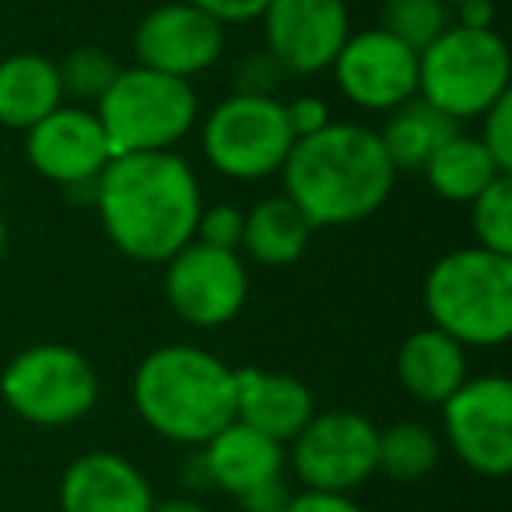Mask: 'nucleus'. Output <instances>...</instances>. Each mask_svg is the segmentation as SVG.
Returning <instances> with one entry per match:
<instances>
[{
  "instance_id": "1",
  "label": "nucleus",
  "mask_w": 512,
  "mask_h": 512,
  "mask_svg": "<svg viewBox=\"0 0 512 512\" xmlns=\"http://www.w3.org/2000/svg\"><path fill=\"white\" fill-rule=\"evenodd\" d=\"M95 207L113 246L141 264L172 260L204 211L197 176L176 151L116 155L95 183Z\"/></svg>"
},
{
  "instance_id": "2",
  "label": "nucleus",
  "mask_w": 512,
  "mask_h": 512,
  "mask_svg": "<svg viewBox=\"0 0 512 512\" xmlns=\"http://www.w3.org/2000/svg\"><path fill=\"white\" fill-rule=\"evenodd\" d=\"M281 176L285 197L302 207L313 228H327L376 214L390 197L397 169L379 134L355 123H327L292 144Z\"/></svg>"
},
{
  "instance_id": "3",
  "label": "nucleus",
  "mask_w": 512,
  "mask_h": 512,
  "mask_svg": "<svg viewBox=\"0 0 512 512\" xmlns=\"http://www.w3.org/2000/svg\"><path fill=\"white\" fill-rule=\"evenodd\" d=\"M130 393L151 432L186 446H204L235 421V369L190 344L151 351L137 365Z\"/></svg>"
},
{
  "instance_id": "4",
  "label": "nucleus",
  "mask_w": 512,
  "mask_h": 512,
  "mask_svg": "<svg viewBox=\"0 0 512 512\" xmlns=\"http://www.w3.org/2000/svg\"><path fill=\"white\" fill-rule=\"evenodd\" d=\"M432 327L463 348H498L512 334V256L470 246L439 256L425 278Z\"/></svg>"
},
{
  "instance_id": "5",
  "label": "nucleus",
  "mask_w": 512,
  "mask_h": 512,
  "mask_svg": "<svg viewBox=\"0 0 512 512\" xmlns=\"http://www.w3.org/2000/svg\"><path fill=\"white\" fill-rule=\"evenodd\" d=\"M509 50L495 29L449 25L418 53V95L446 116L474 120L509 95Z\"/></svg>"
},
{
  "instance_id": "6",
  "label": "nucleus",
  "mask_w": 512,
  "mask_h": 512,
  "mask_svg": "<svg viewBox=\"0 0 512 512\" xmlns=\"http://www.w3.org/2000/svg\"><path fill=\"white\" fill-rule=\"evenodd\" d=\"M99 123L116 155L172 151L197 120L190 81L148 67H127L99 99Z\"/></svg>"
},
{
  "instance_id": "7",
  "label": "nucleus",
  "mask_w": 512,
  "mask_h": 512,
  "mask_svg": "<svg viewBox=\"0 0 512 512\" xmlns=\"http://www.w3.org/2000/svg\"><path fill=\"white\" fill-rule=\"evenodd\" d=\"M0 397L18 418L60 428L92 411L99 400V379L81 351L67 344H36L11 358L0 376Z\"/></svg>"
},
{
  "instance_id": "8",
  "label": "nucleus",
  "mask_w": 512,
  "mask_h": 512,
  "mask_svg": "<svg viewBox=\"0 0 512 512\" xmlns=\"http://www.w3.org/2000/svg\"><path fill=\"white\" fill-rule=\"evenodd\" d=\"M295 134L288 127L285 102L274 95H228L204 123V155L228 179H264L281 172Z\"/></svg>"
},
{
  "instance_id": "9",
  "label": "nucleus",
  "mask_w": 512,
  "mask_h": 512,
  "mask_svg": "<svg viewBox=\"0 0 512 512\" xmlns=\"http://www.w3.org/2000/svg\"><path fill=\"white\" fill-rule=\"evenodd\" d=\"M292 442V467L309 491L348 495L376 474L379 428L355 411L313 414Z\"/></svg>"
},
{
  "instance_id": "10",
  "label": "nucleus",
  "mask_w": 512,
  "mask_h": 512,
  "mask_svg": "<svg viewBox=\"0 0 512 512\" xmlns=\"http://www.w3.org/2000/svg\"><path fill=\"white\" fill-rule=\"evenodd\" d=\"M249 278L232 249L186 242L165 260V299L190 327H221L246 306Z\"/></svg>"
},
{
  "instance_id": "11",
  "label": "nucleus",
  "mask_w": 512,
  "mask_h": 512,
  "mask_svg": "<svg viewBox=\"0 0 512 512\" xmlns=\"http://www.w3.org/2000/svg\"><path fill=\"white\" fill-rule=\"evenodd\" d=\"M25 155L32 169L67 193H85L95 204V183L113 162V148L99 116L88 109L57 106L50 116L25 130Z\"/></svg>"
},
{
  "instance_id": "12",
  "label": "nucleus",
  "mask_w": 512,
  "mask_h": 512,
  "mask_svg": "<svg viewBox=\"0 0 512 512\" xmlns=\"http://www.w3.org/2000/svg\"><path fill=\"white\" fill-rule=\"evenodd\" d=\"M446 435L456 456L484 477H502L512 467V386L502 376L467 379L442 404Z\"/></svg>"
},
{
  "instance_id": "13",
  "label": "nucleus",
  "mask_w": 512,
  "mask_h": 512,
  "mask_svg": "<svg viewBox=\"0 0 512 512\" xmlns=\"http://www.w3.org/2000/svg\"><path fill=\"white\" fill-rule=\"evenodd\" d=\"M330 71L341 92L362 109H397L418 95V53L386 29L344 39Z\"/></svg>"
},
{
  "instance_id": "14",
  "label": "nucleus",
  "mask_w": 512,
  "mask_h": 512,
  "mask_svg": "<svg viewBox=\"0 0 512 512\" xmlns=\"http://www.w3.org/2000/svg\"><path fill=\"white\" fill-rule=\"evenodd\" d=\"M260 18L267 53L285 74L327 71L351 36L344 0H271Z\"/></svg>"
},
{
  "instance_id": "15",
  "label": "nucleus",
  "mask_w": 512,
  "mask_h": 512,
  "mask_svg": "<svg viewBox=\"0 0 512 512\" xmlns=\"http://www.w3.org/2000/svg\"><path fill=\"white\" fill-rule=\"evenodd\" d=\"M221 50H225L221 22L207 15V11L186 4V0L148 11L134 32L137 67L186 81L193 74L207 71L221 57Z\"/></svg>"
},
{
  "instance_id": "16",
  "label": "nucleus",
  "mask_w": 512,
  "mask_h": 512,
  "mask_svg": "<svg viewBox=\"0 0 512 512\" xmlns=\"http://www.w3.org/2000/svg\"><path fill=\"white\" fill-rule=\"evenodd\" d=\"M155 495L130 460L109 449L85 453L64 470L60 512H151Z\"/></svg>"
},
{
  "instance_id": "17",
  "label": "nucleus",
  "mask_w": 512,
  "mask_h": 512,
  "mask_svg": "<svg viewBox=\"0 0 512 512\" xmlns=\"http://www.w3.org/2000/svg\"><path fill=\"white\" fill-rule=\"evenodd\" d=\"M316 414L313 393L295 376L267 369H235V421L274 442H292Z\"/></svg>"
},
{
  "instance_id": "18",
  "label": "nucleus",
  "mask_w": 512,
  "mask_h": 512,
  "mask_svg": "<svg viewBox=\"0 0 512 512\" xmlns=\"http://www.w3.org/2000/svg\"><path fill=\"white\" fill-rule=\"evenodd\" d=\"M204 474L207 481H214L221 491L228 495H246L249 488L264 481H274L281 477V467H285V449L281 442L267 439L256 428L242 425V421H232V425L221 428L214 439L204 442Z\"/></svg>"
},
{
  "instance_id": "19",
  "label": "nucleus",
  "mask_w": 512,
  "mask_h": 512,
  "mask_svg": "<svg viewBox=\"0 0 512 512\" xmlns=\"http://www.w3.org/2000/svg\"><path fill=\"white\" fill-rule=\"evenodd\" d=\"M397 376L414 400L442 407L467 383L463 344H456L453 337L435 327L414 330L397 351Z\"/></svg>"
},
{
  "instance_id": "20",
  "label": "nucleus",
  "mask_w": 512,
  "mask_h": 512,
  "mask_svg": "<svg viewBox=\"0 0 512 512\" xmlns=\"http://www.w3.org/2000/svg\"><path fill=\"white\" fill-rule=\"evenodd\" d=\"M64 99L60 71L50 57L15 53L0 60V123L11 130L36 127Z\"/></svg>"
},
{
  "instance_id": "21",
  "label": "nucleus",
  "mask_w": 512,
  "mask_h": 512,
  "mask_svg": "<svg viewBox=\"0 0 512 512\" xmlns=\"http://www.w3.org/2000/svg\"><path fill=\"white\" fill-rule=\"evenodd\" d=\"M313 221L302 214V207L292 197H267L246 211L239 246L264 267H285L295 264L309 246Z\"/></svg>"
},
{
  "instance_id": "22",
  "label": "nucleus",
  "mask_w": 512,
  "mask_h": 512,
  "mask_svg": "<svg viewBox=\"0 0 512 512\" xmlns=\"http://www.w3.org/2000/svg\"><path fill=\"white\" fill-rule=\"evenodd\" d=\"M390 123L379 134L386 148V158L397 172H425L428 158L442 148L456 130V120L446 116L442 109H435L432 102L425 99H407L404 106L390 109Z\"/></svg>"
},
{
  "instance_id": "23",
  "label": "nucleus",
  "mask_w": 512,
  "mask_h": 512,
  "mask_svg": "<svg viewBox=\"0 0 512 512\" xmlns=\"http://www.w3.org/2000/svg\"><path fill=\"white\" fill-rule=\"evenodd\" d=\"M425 176L432 183V190L442 200H453V204H470L481 190H488L498 176H505L498 169V162L488 155L477 137L453 134L425 165Z\"/></svg>"
},
{
  "instance_id": "24",
  "label": "nucleus",
  "mask_w": 512,
  "mask_h": 512,
  "mask_svg": "<svg viewBox=\"0 0 512 512\" xmlns=\"http://www.w3.org/2000/svg\"><path fill=\"white\" fill-rule=\"evenodd\" d=\"M435 463H439V439L421 421H397L379 432L376 470H383L390 481H421L428 470H435Z\"/></svg>"
},
{
  "instance_id": "25",
  "label": "nucleus",
  "mask_w": 512,
  "mask_h": 512,
  "mask_svg": "<svg viewBox=\"0 0 512 512\" xmlns=\"http://www.w3.org/2000/svg\"><path fill=\"white\" fill-rule=\"evenodd\" d=\"M379 29H386L414 53H421L449 29V8L442 0H386Z\"/></svg>"
},
{
  "instance_id": "26",
  "label": "nucleus",
  "mask_w": 512,
  "mask_h": 512,
  "mask_svg": "<svg viewBox=\"0 0 512 512\" xmlns=\"http://www.w3.org/2000/svg\"><path fill=\"white\" fill-rule=\"evenodd\" d=\"M470 225L481 249L498 256H512V179L498 176L488 190L470 200Z\"/></svg>"
},
{
  "instance_id": "27",
  "label": "nucleus",
  "mask_w": 512,
  "mask_h": 512,
  "mask_svg": "<svg viewBox=\"0 0 512 512\" xmlns=\"http://www.w3.org/2000/svg\"><path fill=\"white\" fill-rule=\"evenodd\" d=\"M57 71H60L64 92L78 95V99L99 102L102 95H106V88L116 81L120 67H116V60L109 57L106 50H99V46H81V50L67 53L64 64H57Z\"/></svg>"
},
{
  "instance_id": "28",
  "label": "nucleus",
  "mask_w": 512,
  "mask_h": 512,
  "mask_svg": "<svg viewBox=\"0 0 512 512\" xmlns=\"http://www.w3.org/2000/svg\"><path fill=\"white\" fill-rule=\"evenodd\" d=\"M242 225H246V214L232 204H214L207 211H200L197 218V232L193 239L204 242V246H214V249H239L242 242Z\"/></svg>"
},
{
  "instance_id": "29",
  "label": "nucleus",
  "mask_w": 512,
  "mask_h": 512,
  "mask_svg": "<svg viewBox=\"0 0 512 512\" xmlns=\"http://www.w3.org/2000/svg\"><path fill=\"white\" fill-rule=\"evenodd\" d=\"M481 120H484V134L477 141L488 148V155L498 162V169L509 172L512 169V95H502L495 106L484 109Z\"/></svg>"
},
{
  "instance_id": "30",
  "label": "nucleus",
  "mask_w": 512,
  "mask_h": 512,
  "mask_svg": "<svg viewBox=\"0 0 512 512\" xmlns=\"http://www.w3.org/2000/svg\"><path fill=\"white\" fill-rule=\"evenodd\" d=\"M281 67L278 60L271 57V53H264V57H246L239 67V92L242 95H274V85H278L281 78Z\"/></svg>"
},
{
  "instance_id": "31",
  "label": "nucleus",
  "mask_w": 512,
  "mask_h": 512,
  "mask_svg": "<svg viewBox=\"0 0 512 512\" xmlns=\"http://www.w3.org/2000/svg\"><path fill=\"white\" fill-rule=\"evenodd\" d=\"M285 116H288V127H292L295 141L316 134V130H323L330 123L327 102L316 99V95H299V99H292L285 106Z\"/></svg>"
},
{
  "instance_id": "32",
  "label": "nucleus",
  "mask_w": 512,
  "mask_h": 512,
  "mask_svg": "<svg viewBox=\"0 0 512 512\" xmlns=\"http://www.w3.org/2000/svg\"><path fill=\"white\" fill-rule=\"evenodd\" d=\"M186 4L207 11V15L225 25V22H253V18L264 15V8L271 0H186Z\"/></svg>"
},
{
  "instance_id": "33",
  "label": "nucleus",
  "mask_w": 512,
  "mask_h": 512,
  "mask_svg": "<svg viewBox=\"0 0 512 512\" xmlns=\"http://www.w3.org/2000/svg\"><path fill=\"white\" fill-rule=\"evenodd\" d=\"M288 502H292V491L285 488L281 477L256 484V488H249L246 495H239L242 512H285Z\"/></svg>"
},
{
  "instance_id": "34",
  "label": "nucleus",
  "mask_w": 512,
  "mask_h": 512,
  "mask_svg": "<svg viewBox=\"0 0 512 512\" xmlns=\"http://www.w3.org/2000/svg\"><path fill=\"white\" fill-rule=\"evenodd\" d=\"M285 512H362L348 495H337V491H302L292 495Z\"/></svg>"
},
{
  "instance_id": "35",
  "label": "nucleus",
  "mask_w": 512,
  "mask_h": 512,
  "mask_svg": "<svg viewBox=\"0 0 512 512\" xmlns=\"http://www.w3.org/2000/svg\"><path fill=\"white\" fill-rule=\"evenodd\" d=\"M456 11H460V22L463 29H491L495 25V4L491 0H463V4H456Z\"/></svg>"
},
{
  "instance_id": "36",
  "label": "nucleus",
  "mask_w": 512,
  "mask_h": 512,
  "mask_svg": "<svg viewBox=\"0 0 512 512\" xmlns=\"http://www.w3.org/2000/svg\"><path fill=\"white\" fill-rule=\"evenodd\" d=\"M151 512H207V509L197 502H190V498H165V502H155Z\"/></svg>"
},
{
  "instance_id": "37",
  "label": "nucleus",
  "mask_w": 512,
  "mask_h": 512,
  "mask_svg": "<svg viewBox=\"0 0 512 512\" xmlns=\"http://www.w3.org/2000/svg\"><path fill=\"white\" fill-rule=\"evenodd\" d=\"M4 253H8V225L0 218V260H4Z\"/></svg>"
},
{
  "instance_id": "38",
  "label": "nucleus",
  "mask_w": 512,
  "mask_h": 512,
  "mask_svg": "<svg viewBox=\"0 0 512 512\" xmlns=\"http://www.w3.org/2000/svg\"><path fill=\"white\" fill-rule=\"evenodd\" d=\"M442 4H446V8H456V4H463V0H442Z\"/></svg>"
}]
</instances>
